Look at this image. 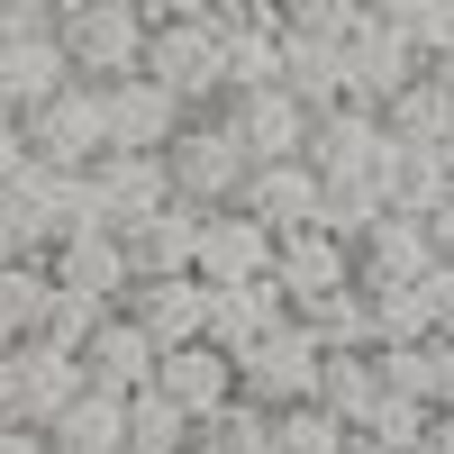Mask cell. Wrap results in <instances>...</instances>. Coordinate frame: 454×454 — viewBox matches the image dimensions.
<instances>
[{
  "label": "cell",
  "instance_id": "obj_1",
  "mask_svg": "<svg viewBox=\"0 0 454 454\" xmlns=\"http://www.w3.org/2000/svg\"><path fill=\"white\" fill-rule=\"evenodd\" d=\"M145 82H155L182 119H209V109L227 100L209 0H155V10H145Z\"/></svg>",
  "mask_w": 454,
  "mask_h": 454
},
{
  "label": "cell",
  "instance_id": "obj_2",
  "mask_svg": "<svg viewBox=\"0 0 454 454\" xmlns=\"http://www.w3.org/2000/svg\"><path fill=\"white\" fill-rule=\"evenodd\" d=\"M55 46H64V73L82 91H119L145 73V10L137 0H64Z\"/></svg>",
  "mask_w": 454,
  "mask_h": 454
},
{
  "label": "cell",
  "instance_id": "obj_3",
  "mask_svg": "<svg viewBox=\"0 0 454 454\" xmlns=\"http://www.w3.org/2000/svg\"><path fill=\"white\" fill-rule=\"evenodd\" d=\"M19 145H27V164H36V173H91V164L109 155V119H100V91L64 82L46 109H27V119H19Z\"/></svg>",
  "mask_w": 454,
  "mask_h": 454
},
{
  "label": "cell",
  "instance_id": "obj_4",
  "mask_svg": "<svg viewBox=\"0 0 454 454\" xmlns=\"http://www.w3.org/2000/svg\"><path fill=\"white\" fill-rule=\"evenodd\" d=\"M164 182H173V200H182V209H200V218L237 200L246 155H237V137L218 128V109H209V119H182V137L164 145Z\"/></svg>",
  "mask_w": 454,
  "mask_h": 454
},
{
  "label": "cell",
  "instance_id": "obj_5",
  "mask_svg": "<svg viewBox=\"0 0 454 454\" xmlns=\"http://www.w3.org/2000/svg\"><path fill=\"white\" fill-rule=\"evenodd\" d=\"M237 400L263 409V419H282V409H309V400H318V346L282 318L254 355H237Z\"/></svg>",
  "mask_w": 454,
  "mask_h": 454
},
{
  "label": "cell",
  "instance_id": "obj_6",
  "mask_svg": "<svg viewBox=\"0 0 454 454\" xmlns=\"http://www.w3.org/2000/svg\"><path fill=\"white\" fill-rule=\"evenodd\" d=\"M192 282L200 291H254V282H273V237H263L254 218H237V209H209L200 237H192Z\"/></svg>",
  "mask_w": 454,
  "mask_h": 454
},
{
  "label": "cell",
  "instance_id": "obj_7",
  "mask_svg": "<svg viewBox=\"0 0 454 454\" xmlns=\"http://www.w3.org/2000/svg\"><path fill=\"white\" fill-rule=\"evenodd\" d=\"M218 128L237 137L246 173H263V164H300V145H309V109H291L282 91H246V100H218Z\"/></svg>",
  "mask_w": 454,
  "mask_h": 454
},
{
  "label": "cell",
  "instance_id": "obj_8",
  "mask_svg": "<svg viewBox=\"0 0 454 454\" xmlns=\"http://www.w3.org/2000/svg\"><path fill=\"white\" fill-rule=\"evenodd\" d=\"M82 391H100V400H137L145 382H155V346H145V327L128 318V309H109L91 336H82Z\"/></svg>",
  "mask_w": 454,
  "mask_h": 454
},
{
  "label": "cell",
  "instance_id": "obj_9",
  "mask_svg": "<svg viewBox=\"0 0 454 454\" xmlns=\"http://www.w3.org/2000/svg\"><path fill=\"white\" fill-rule=\"evenodd\" d=\"M237 218H254L263 237H300V227H318V173L309 164H263V173H246L237 182V200H227Z\"/></svg>",
  "mask_w": 454,
  "mask_h": 454
},
{
  "label": "cell",
  "instance_id": "obj_10",
  "mask_svg": "<svg viewBox=\"0 0 454 454\" xmlns=\"http://www.w3.org/2000/svg\"><path fill=\"white\" fill-rule=\"evenodd\" d=\"M273 291H282V309L300 318L309 300L355 291V254L336 246V237H318V227H300V237H282V246H273Z\"/></svg>",
  "mask_w": 454,
  "mask_h": 454
},
{
  "label": "cell",
  "instance_id": "obj_11",
  "mask_svg": "<svg viewBox=\"0 0 454 454\" xmlns=\"http://www.w3.org/2000/svg\"><path fill=\"white\" fill-rule=\"evenodd\" d=\"M82 182H91V200H100V227H109V237H119V227H137V218H155V209H173L164 155H100Z\"/></svg>",
  "mask_w": 454,
  "mask_h": 454
},
{
  "label": "cell",
  "instance_id": "obj_12",
  "mask_svg": "<svg viewBox=\"0 0 454 454\" xmlns=\"http://www.w3.org/2000/svg\"><path fill=\"white\" fill-rule=\"evenodd\" d=\"M372 155H382V119L372 109H318L309 119V145H300V164H309L318 182H364L372 173Z\"/></svg>",
  "mask_w": 454,
  "mask_h": 454
},
{
  "label": "cell",
  "instance_id": "obj_13",
  "mask_svg": "<svg viewBox=\"0 0 454 454\" xmlns=\"http://www.w3.org/2000/svg\"><path fill=\"white\" fill-rule=\"evenodd\" d=\"M155 400H173L182 419H218L227 400H237V364L227 355H209V346H173V355H155V382H145Z\"/></svg>",
  "mask_w": 454,
  "mask_h": 454
},
{
  "label": "cell",
  "instance_id": "obj_14",
  "mask_svg": "<svg viewBox=\"0 0 454 454\" xmlns=\"http://www.w3.org/2000/svg\"><path fill=\"white\" fill-rule=\"evenodd\" d=\"M100 119H109V155H164V145L182 137V109L145 82H119V91H100Z\"/></svg>",
  "mask_w": 454,
  "mask_h": 454
},
{
  "label": "cell",
  "instance_id": "obj_15",
  "mask_svg": "<svg viewBox=\"0 0 454 454\" xmlns=\"http://www.w3.org/2000/svg\"><path fill=\"white\" fill-rule=\"evenodd\" d=\"M119 309L145 327V346L155 355H173V346H200V327H209V291L182 273V282H137Z\"/></svg>",
  "mask_w": 454,
  "mask_h": 454
},
{
  "label": "cell",
  "instance_id": "obj_16",
  "mask_svg": "<svg viewBox=\"0 0 454 454\" xmlns=\"http://www.w3.org/2000/svg\"><path fill=\"white\" fill-rule=\"evenodd\" d=\"M192 237H200V209H155V218H137L119 227V254H128V282H182L192 273Z\"/></svg>",
  "mask_w": 454,
  "mask_h": 454
},
{
  "label": "cell",
  "instance_id": "obj_17",
  "mask_svg": "<svg viewBox=\"0 0 454 454\" xmlns=\"http://www.w3.org/2000/svg\"><path fill=\"white\" fill-rule=\"evenodd\" d=\"M19 355V400H10V427H36L46 436V419L64 400H82V364H73L64 346H46V336H27V346H10Z\"/></svg>",
  "mask_w": 454,
  "mask_h": 454
},
{
  "label": "cell",
  "instance_id": "obj_18",
  "mask_svg": "<svg viewBox=\"0 0 454 454\" xmlns=\"http://www.w3.org/2000/svg\"><path fill=\"white\" fill-rule=\"evenodd\" d=\"M336 73H346V109H372V119H382V109H391L409 82H419L409 46H391V36L372 27V19H364V36H355V46L336 55Z\"/></svg>",
  "mask_w": 454,
  "mask_h": 454
},
{
  "label": "cell",
  "instance_id": "obj_19",
  "mask_svg": "<svg viewBox=\"0 0 454 454\" xmlns=\"http://www.w3.org/2000/svg\"><path fill=\"white\" fill-rule=\"evenodd\" d=\"M46 282L73 291V300H91V309H119V300L137 291L119 237H73V246H55V254H46Z\"/></svg>",
  "mask_w": 454,
  "mask_h": 454
},
{
  "label": "cell",
  "instance_id": "obj_20",
  "mask_svg": "<svg viewBox=\"0 0 454 454\" xmlns=\"http://www.w3.org/2000/svg\"><path fill=\"white\" fill-rule=\"evenodd\" d=\"M372 192H382V209L391 218H436V200H445V164L427 155V145H400V137H382V155H372Z\"/></svg>",
  "mask_w": 454,
  "mask_h": 454
},
{
  "label": "cell",
  "instance_id": "obj_21",
  "mask_svg": "<svg viewBox=\"0 0 454 454\" xmlns=\"http://www.w3.org/2000/svg\"><path fill=\"white\" fill-rule=\"evenodd\" d=\"M282 318H291V309H282V291H273V282H254V291H209V327H200V346L237 364V355H254Z\"/></svg>",
  "mask_w": 454,
  "mask_h": 454
},
{
  "label": "cell",
  "instance_id": "obj_22",
  "mask_svg": "<svg viewBox=\"0 0 454 454\" xmlns=\"http://www.w3.org/2000/svg\"><path fill=\"white\" fill-rule=\"evenodd\" d=\"M46 454H128V400H64L55 419H46Z\"/></svg>",
  "mask_w": 454,
  "mask_h": 454
},
{
  "label": "cell",
  "instance_id": "obj_23",
  "mask_svg": "<svg viewBox=\"0 0 454 454\" xmlns=\"http://www.w3.org/2000/svg\"><path fill=\"white\" fill-rule=\"evenodd\" d=\"M427 400H400V391H372V409L346 427V454H419L427 445Z\"/></svg>",
  "mask_w": 454,
  "mask_h": 454
},
{
  "label": "cell",
  "instance_id": "obj_24",
  "mask_svg": "<svg viewBox=\"0 0 454 454\" xmlns=\"http://www.w3.org/2000/svg\"><path fill=\"white\" fill-rule=\"evenodd\" d=\"M372 27L391 36V46H409V64H436L445 46H454V0H382V10H364Z\"/></svg>",
  "mask_w": 454,
  "mask_h": 454
},
{
  "label": "cell",
  "instance_id": "obj_25",
  "mask_svg": "<svg viewBox=\"0 0 454 454\" xmlns=\"http://www.w3.org/2000/svg\"><path fill=\"white\" fill-rule=\"evenodd\" d=\"M355 273H391V282H427L436 273V254H427V227L419 218H391L382 209V227L355 246Z\"/></svg>",
  "mask_w": 454,
  "mask_h": 454
},
{
  "label": "cell",
  "instance_id": "obj_26",
  "mask_svg": "<svg viewBox=\"0 0 454 454\" xmlns=\"http://www.w3.org/2000/svg\"><path fill=\"white\" fill-rule=\"evenodd\" d=\"M382 137H400V145H427V155H436V145L454 137V100L427 82V73H419V82H409L391 109H382Z\"/></svg>",
  "mask_w": 454,
  "mask_h": 454
},
{
  "label": "cell",
  "instance_id": "obj_27",
  "mask_svg": "<svg viewBox=\"0 0 454 454\" xmlns=\"http://www.w3.org/2000/svg\"><path fill=\"white\" fill-rule=\"evenodd\" d=\"M372 227H382V192H372V173L364 182H318V237H336V246H364Z\"/></svg>",
  "mask_w": 454,
  "mask_h": 454
},
{
  "label": "cell",
  "instance_id": "obj_28",
  "mask_svg": "<svg viewBox=\"0 0 454 454\" xmlns=\"http://www.w3.org/2000/svg\"><path fill=\"white\" fill-rule=\"evenodd\" d=\"M372 391H382V382H372V355H318V409L336 427H355L372 409Z\"/></svg>",
  "mask_w": 454,
  "mask_h": 454
},
{
  "label": "cell",
  "instance_id": "obj_29",
  "mask_svg": "<svg viewBox=\"0 0 454 454\" xmlns=\"http://www.w3.org/2000/svg\"><path fill=\"white\" fill-rule=\"evenodd\" d=\"M46 263H0V346H27L36 318H46Z\"/></svg>",
  "mask_w": 454,
  "mask_h": 454
},
{
  "label": "cell",
  "instance_id": "obj_30",
  "mask_svg": "<svg viewBox=\"0 0 454 454\" xmlns=\"http://www.w3.org/2000/svg\"><path fill=\"white\" fill-rule=\"evenodd\" d=\"M282 36H309V46L346 55L364 36V0H282Z\"/></svg>",
  "mask_w": 454,
  "mask_h": 454
},
{
  "label": "cell",
  "instance_id": "obj_31",
  "mask_svg": "<svg viewBox=\"0 0 454 454\" xmlns=\"http://www.w3.org/2000/svg\"><path fill=\"white\" fill-rule=\"evenodd\" d=\"M128 454H192V419H182L173 400L137 391L128 400Z\"/></svg>",
  "mask_w": 454,
  "mask_h": 454
},
{
  "label": "cell",
  "instance_id": "obj_32",
  "mask_svg": "<svg viewBox=\"0 0 454 454\" xmlns=\"http://www.w3.org/2000/svg\"><path fill=\"white\" fill-rule=\"evenodd\" d=\"M263 436H273V419H263V409H246V400H227L218 419L192 427V454H263Z\"/></svg>",
  "mask_w": 454,
  "mask_h": 454
},
{
  "label": "cell",
  "instance_id": "obj_33",
  "mask_svg": "<svg viewBox=\"0 0 454 454\" xmlns=\"http://www.w3.org/2000/svg\"><path fill=\"white\" fill-rule=\"evenodd\" d=\"M263 454H346V427H336L327 409L309 400V409H282V419H273V436H263Z\"/></svg>",
  "mask_w": 454,
  "mask_h": 454
},
{
  "label": "cell",
  "instance_id": "obj_34",
  "mask_svg": "<svg viewBox=\"0 0 454 454\" xmlns=\"http://www.w3.org/2000/svg\"><path fill=\"white\" fill-rule=\"evenodd\" d=\"M55 10H64V0H0V46H19V36H55Z\"/></svg>",
  "mask_w": 454,
  "mask_h": 454
},
{
  "label": "cell",
  "instance_id": "obj_35",
  "mask_svg": "<svg viewBox=\"0 0 454 454\" xmlns=\"http://www.w3.org/2000/svg\"><path fill=\"white\" fill-rule=\"evenodd\" d=\"M427 409H454V336H427Z\"/></svg>",
  "mask_w": 454,
  "mask_h": 454
},
{
  "label": "cell",
  "instance_id": "obj_36",
  "mask_svg": "<svg viewBox=\"0 0 454 454\" xmlns=\"http://www.w3.org/2000/svg\"><path fill=\"white\" fill-rule=\"evenodd\" d=\"M419 300H427V327H436V336H454V263H436V273L419 282Z\"/></svg>",
  "mask_w": 454,
  "mask_h": 454
},
{
  "label": "cell",
  "instance_id": "obj_37",
  "mask_svg": "<svg viewBox=\"0 0 454 454\" xmlns=\"http://www.w3.org/2000/svg\"><path fill=\"white\" fill-rule=\"evenodd\" d=\"M427 254H436V263H454V192H445V200H436V218H427Z\"/></svg>",
  "mask_w": 454,
  "mask_h": 454
},
{
  "label": "cell",
  "instance_id": "obj_38",
  "mask_svg": "<svg viewBox=\"0 0 454 454\" xmlns=\"http://www.w3.org/2000/svg\"><path fill=\"white\" fill-rule=\"evenodd\" d=\"M27 173V145H19V119H0V182Z\"/></svg>",
  "mask_w": 454,
  "mask_h": 454
},
{
  "label": "cell",
  "instance_id": "obj_39",
  "mask_svg": "<svg viewBox=\"0 0 454 454\" xmlns=\"http://www.w3.org/2000/svg\"><path fill=\"white\" fill-rule=\"evenodd\" d=\"M0 454H46V436H36V427H10V419H0Z\"/></svg>",
  "mask_w": 454,
  "mask_h": 454
},
{
  "label": "cell",
  "instance_id": "obj_40",
  "mask_svg": "<svg viewBox=\"0 0 454 454\" xmlns=\"http://www.w3.org/2000/svg\"><path fill=\"white\" fill-rule=\"evenodd\" d=\"M419 454H454V409H436V419H427V445Z\"/></svg>",
  "mask_w": 454,
  "mask_h": 454
},
{
  "label": "cell",
  "instance_id": "obj_41",
  "mask_svg": "<svg viewBox=\"0 0 454 454\" xmlns=\"http://www.w3.org/2000/svg\"><path fill=\"white\" fill-rule=\"evenodd\" d=\"M10 400H19V355L0 346V419H10Z\"/></svg>",
  "mask_w": 454,
  "mask_h": 454
},
{
  "label": "cell",
  "instance_id": "obj_42",
  "mask_svg": "<svg viewBox=\"0 0 454 454\" xmlns=\"http://www.w3.org/2000/svg\"><path fill=\"white\" fill-rule=\"evenodd\" d=\"M427 82H436V91H445V100H454V46H445V55H436V64H427Z\"/></svg>",
  "mask_w": 454,
  "mask_h": 454
},
{
  "label": "cell",
  "instance_id": "obj_43",
  "mask_svg": "<svg viewBox=\"0 0 454 454\" xmlns=\"http://www.w3.org/2000/svg\"><path fill=\"white\" fill-rule=\"evenodd\" d=\"M436 164H445V192H454V137H445V145H436Z\"/></svg>",
  "mask_w": 454,
  "mask_h": 454
}]
</instances>
